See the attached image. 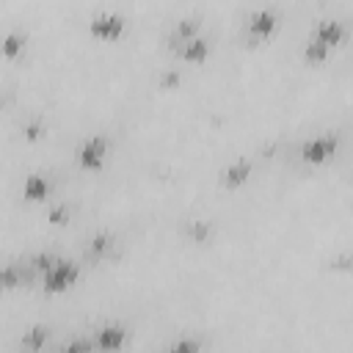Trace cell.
<instances>
[{
  "mask_svg": "<svg viewBox=\"0 0 353 353\" xmlns=\"http://www.w3.org/2000/svg\"><path fill=\"white\" fill-rule=\"evenodd\" d=\"M174 52H176V58L185 61V63H204V61L210 58V39H204V36L199 33V36L188 39L185 44H179Z\"/></svg>",
  "mask_w": 353,
  "mask_h": 353,
  "instance_id": "52a82bcc",
  "label": "cell"
},
{
  "mask_svg": "<svg viewBox=\"0 0 353 353\" xmlns=\"http://www.w3.org/2000/svg\"><path fill=\"white\" fill-rule=\"evenodd\" d=\"M77 279H80L77 262H72V259H55V262L41 273V287H44V292L58 295V292H66Z\"/></svg>",
  "mask_w": 353,
  "mask_h": 353,
  "instance_id": "6da1fadb",
  "label": "cell"
},
{
  "mask_svg": "<svg viewBox=\"0 0 353 353\" xmlns=\"http://www.w3.org/2000/svg\"><path fill=\"white\" fill-rule=\"evenodd\" d=\"M44 342H47V328H44V325H33V328L25 334V339H22V345H25L28 350H41Z\"/></svg>",
  "mask_w": 353,
  "mask_h": 353,
  "instance_id": "5bb4252c",
  "label": "cell"
},
{
  "mask_svg": "<svg viewBox=\"0 0 353 353\" xmlns=\"http://www.w3.org/2000/svg\"><path fill=\"white\" fill-rule=\"evenodd\" d=\"M345 39H347V28H345V22H342V19H331V17H328V19H320V22L314 25L312 36H309V41L325 47L328 52L336 50V47H342Z\"/></svg>",
  "mask_w": 353,
  "mask_h": 353,
  "instance_id": "8992f818",
  "label": "cell"
},
{
  "mask_svg": "<svg viewBox=\"0 0 353 353\" xmlns=\"http://www.w3.org/2000/svg\"><path fill=\"white\" fill-rule=\"evenodd\" d=\"M110 248H113V234L110 232H97L88 240V254L91 256H105V254H110Z\"/></svg>",
  "mask_w": 353,
  "mask_h": 353,
  "instance_id": "7c38bea8",
  "label": "cell"
},
{
  "mask_svg": "<svg viewBox=\"0 0 353 353\" xmlns=\"http://www.w3.org/2000/svg\"><path fill=\"white\" fill-rule=\"evenodd\" d=\"M66 350H91V342H72L66 345Z\"/></svg>",
  "mask_w": 353,
  "mask_h": 353,
  "instance_id": "7402d4cb",
  "label": "cell"
},
{
  "mask_svg": "<svg viewBox=\"0 0 353 353\" xmlns=\"http://www.w3.org/2000/svg\"><path fill=\"white\" fill-rule=\"evenodd\" d=\"M336 149H339V138L331 132H323L301 143V160L309 165H323L336 154Z\"/></svg>",
  "mask_w": 353,
  "mask_h": 353,
  "instance_id": "5b68a950",
  "label": "cell"
},
{
  "mask_svg": "<svg viewBox=\"0 0 353 353\" xmlns=\"http://www.w3.org/2000/svg\"><path fill=\"white\" fill-rule=\"evenodd\" d=\"M124 342H127V328L121 323H105L97 331V339H94V345L99 350H121Z\"/></svg>",
  "mask_w": 353,
  "mask_h": 353,
  "instance_id": "ba28073f",
  "label": "cell"
},
{
  "mask_svg": "<svg viewBox=\"0 0 353 353\" xmlns=\"http://www.w3.org/2000/svg\"><path fill=\"white\" fill-rule=\"evenodd\" d=\"M47 221L50 223H55V226H61V223H66L69 221V210L61 204V207H52L50 212H47Z\"/></svg>",
  "mask_w": 353,
  "mask_h": 353,
  "instance_id": "ac0fdd59",
  "label": "cell"
},
{
  "mask_svg": "<svg viewBox=\"0 0 353 353\" xmlns=\"http://www.w3.org/2000/svg\"><path fill=\"white\" fill-rule=\"evenodd\" d=\"M55 259H58V256H52V254H36V256L30 259V265H33L36 270H41V273H44V270H47V268H50Z\"/></svg>",
  "mask_w": 353,
  "mask_h": 353,
  "instance_id": "d6986e66",
  "label": "cell"
},
{
  "mask_svg": "<svg viewBox=\"0 0 353 353\" xmlns=\"http://www.w3.org/2000/svg\"><path fill=\"white\" fill-rule=\"evenodd\" d=\"M248 174H251V163L248 160H234L226 171H223V176H221V182H223V188H229V190H234V188H243V182L248 179Z\"/></svg>",
  "mask_w": 353,
  "mask_h": 353,
  "instance_id": "30bf717a",
  "label": "cell"
},
{
  "mask_svg": "<svg viewBox=\"0 0 353 353\" xmlns=\"http://www.w3.org/2000/svg\"><path fill=\"white\" fill-rule=\"evenodd\" d=\"M179 83V74L176 72H168L165 77H163V85H176Z\"/></svg>",
  "mask_w": 353,
  "mask_h": 353,
  "instance_id": "44dd1931",
  "label": "cell"
},
{
  "mask_svg": "<svg viewBox=\"0 0 353 353\" xmlns=\"http://www.w3.org/2000/svg\"><path fill=\"white\" fill-rule=\"evenodd\" d=\"M188 234L193 237V243H207L212 234V226L207 221H190L188 223Z\"/></svg>",
  "mask_w": 353,
  "mask_h": 353,
  "instance_id": "9a60e30c",
  "label": "cell"
},
{
  "mask_svg": "<svg viewBox=\"0 0 353 353\" xmlns=\"http://www.w3.org/2000/svg\"><path fill=\"white\" fill-rule=\"evenodd\" d=\"M276 30H279V14H276L273 8H268V6L251 11L248 19H245V36H248L251 44H262V41H268Z\"/></svg>",
  "mask_w": 353,
  "mask_h": 353,
  "instance_id": "3957f363",
  "label": "cell"
},
{
  "mask_svg": "<svg viewBox=\"0 0 353 353\" xmlns=\"http://www.w3.org/2000/svg\"><path fill=\"white\" fill-rule=\"evenodd\" d=\"M17 281H19L17 270H14V268H6V270H3V284L11 290V287H17Z\"/></svg>",
  "mask_w": 353,
  "mask_h": 353,
  "instance_id": "ffe728a7",
  "label": "cell"
},
{
  "mask_svg": "<svg viewBox=\"0 0 353 353\" xmlns=\"http://www.w3.org/2000/svg\"><path fill=\"white\" fill-rule=\"evenodd\" d=\"M124 30H127V19L121 14H116V11H97L88 19V33L97 41H108V44L119 41L124 36Z\"/></svg>",
  "mask_w": 353,
  "mask_h": 353,
  "instance_id": "7a4b0ae2",
  "label": "cell"
},
{
  "mask_svg": "<svg viewBox=\"0 0 353 353\" xmlns=\"http://www.w3.org/2000/svg\"><path fill=\"white\" fill-rule=\"evenodd\" d=\"M199 28H201V22H199L196 17H185V19H179V22L174 25V33H171V39H168L171 50H176V47H179V44H185L188 39L199 36Z\"/></svg>",
  "mask_w": 353,
  "mask_h": 353,
  "instance_id": "9c48e42d",
  "label": "cell"
},
{
  "mask_svg": "<svg viewBox=\"0 0 353 353\" xmlns=\"http://www.w3.org/2000/svg\"><path fill=\"white\" fill-rule=\"evenodd\" d=\"M108 152H110L108 138L105 135H91L74 149V160H77V165L83 171H99L105 165V160H108Z\"/></svg>",
  "mask_w": 353,
  "mask_h": 353,
  "instance_id": "277c9868",
  "label": "cell"
},
{
  "mask_svg": "<svg viewBox=\"0 0 353 353\" xmlns=\"http://www.w3.org/2000/svg\"><path fill=\"white\" fill-rule=\"evenodd\" d=\"M22 135H25L28 141H39V138H44V124L30 121V124H25V127H22Z\"/></svg>",
  "mask_w": 353,
  "mask_h": 353,
  "instance_id": "e0dca14e",
  "label": "cell"
},
{
  "mask_svg": "<svg viewBox=\"0 0 353 353\" xmlns=\"http://www.w3.org/2000/svg\"><path fill=\"white\" fill-rule=\"evenodd\" d=\"M199 347H201L199 339H176L168 345V350H174V353H188V350H199Z\"/></svg>",
  "mask_w": 353,
  "mask_h": 353,
  "instance_id": "2e32d148",
  "label": "cell"
},
{
  "mask_svg": "<svg viewBox=\"0 0 353 353\" xmlns=\"http://www.w3.org/2000/svg\"><path fill=\"white\" fill-rule=\"evenodd\" d=\"M350 268H353V259H350Z\"/></svg>",
  "mask_w": 353,
  "mask_h": 353,
  "instance_id": "603a6c76",
  "label": "cell"
},
{
  "mask_svg": "<svg viewBox=\"0 0 353 353\" xmlns=\"http://www.w3.org/2000/svg\"><path fill=\"white\" fill-rule=\"evenodd\" d=\"M25 52V36L22 33H8L6 39H3V55L8 58V61H14V58H19Z\"/></svg>",
  "mask_w": 353,
  "mask_h": 353,
  "instance_id": "4fadbf2b",
  "label": "cell"
},
{
  "mask_svg": "<svg viewBox=\"0 0 353 353\" xmlns=\"http://www.w3.org/2000/svg\"><path fill=\"white\" fill-rule=\"evenodd\" d=\"M47 193H50V182L41 174H30L22 182V199H28V201H44Z\"/></svg>",
  "mask_w": 353,
  "mask_h": 353,
  "instance_id": "8fae6325",
  "label": "cell"
}]
</instances>
